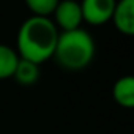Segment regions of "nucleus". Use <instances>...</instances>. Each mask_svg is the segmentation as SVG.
Wrapping results in <instances>:
<instances>
[{
  "label": "nucleus",
  "instance_id": "nucleus-1",
  "mask_svg": "<svg viewBox=\"0 0 134 134\" xmlns=\"http://www.w3.org/2000/svg\"><path fill=\"white\" fill-rule=\"evenodd\" d=\"M58 33L60 32L51 18L30 16L19 27L16 52L21 58L41 65L52 58Z\"/></svg>",
  "mask_w": 134,
  "mask_h": 134
},
{
  "label": "nucleus",
  "instance_id": "nucleus-2",
  "mask_svg": "<svg viewBox=\"0 0 134 134\" xmlns=\"http://www.w3.org/2000/svg\"><path fill=\"white\" fill-rule=\"evenodd\" d=\"M96 52L93 36L84 30L60 32L52 58L66 71H82L93 62Z\"/></svg>",
  "mask_w": 134,
  "mask_h": 134
},
{
  "label": "nucleus",
  "instance_id": "nucleus-3",
  "mask_svg": "<svg viewBox=\"0 0 134 134\" xmlns=\"http://www.w3.org/2000/svg\"><path fill=\"white\" fill-rule=\"evenodd\" d=\"M51 16L58 32L81 29V24L84 22L81 3L76 0H60Z\"/></svg>",
  "mask_w": 134,
  "mask_h": 134
},
{
  "label": "nucleus",
  "instance_id": "nucleus-4",
  "mask_svg": "<svg viewBox=\"0 0 134 134\" xmlns=\"http://www.w3.org/2000/svg\"><path fill=\"white\" fill-rule=\"evenodd\" d=\"M79 3L84 22L98 27L110 21L117 0H82Z\"/></svg>",
  "mask_w": 134,
  "mask_h": 134
},
{
  "label": "nucleus",
  "instance_id": "nucleus-5",
  "mask_svg": "<svg viewBox=\"0 0 134 134\" xmlns=\"http://www.w3.org/2000/svg\"><path fill=\"white\" fill-rule=\"evenodd\" d=\"M110 21L115 29L126 36L134 35V0H117Z\"/></svg>",
  "mask_w": 134,
  "mask_h": 134
},
{
  "label": "nucleus",
  "instance_id": "nucleus-6",
  "mask_svg": "<svg viewBox=\"0 0 134 134\" xmlns=\"http://www.w3.org/2000/svg\"><path fill=\"white\" fill-rule=\"evenodd\" d=\"M112 96L115 103L125 109L134 107V77L132 76H121L115 81L112 87Z\"/></svg>",
  "mask_w": 134,
  "mask_h": 134
},
{
  "label": "nucleus",
  "instance_id": "nucleus-7",
  "mask_svg": "<svg viewBox=\"0 0 134 134\" xmlns=\"http://www.w3.org/2000/svg\"><path fill=\"white\" fill-rule=\"evenodd\" d=\"M13 79L19 85H24V87H30V85L36 84L40 79V65L19 57L16 70L13 73Z\"/></svg>",
  "mask_w": 134,
  "mask_h": 134
},
{
  "label": "nucleus",
  "instance_id": "nucleus-8",
  "mask_svg": "<svg viewBox=\"0 0 134 134\" xmlns=\"http://www.w3.org/2000/svg\"><path fill=\"white\" fill-rule=\"evenodd\" d=\"M19 62V55L16 49L10 47L8 44L0 43V81L11 79Z\"/></svg>",
  "mask_w": 134,
  "mask_h": 134
},
{
  "label": "nucleus",
  "instance_id": "nucleus-9",
  "mask_svg": "<svg viewBox=\"0 0 134 134\" xmlns=\"http://www.w3.org/2000/svg\"><path fill=\"white\" fill-rule=\"evenodd\" d=\"M24 2H25V7L29 8V11L32 13V16L51 18V14L54 13V10L58 5L60 0H24Z\"/></svg>",
  "mask_w": 134,
  "mask_h": 134
}]
</instances>
